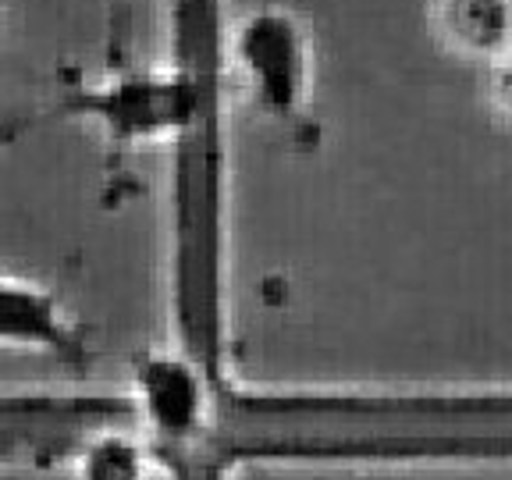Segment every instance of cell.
<instances>
[{
  "label": "cell",
  "instance_id": "6da1fadb",
  "mask_svg": "<svg viewBox=\"0 0 512 480\" xmlns=\"http://www.w3.org/2000/svg\"><path fill=\"white\" fill-rule=\"evenodd\" d=\"M228 18L224 0H175L171 68L185 82L178 121L171 232H175V320L182 356L214 381H224V260H228Z\"/></svg>",
  "mask_w": 512,
  "mask_h": 480
},
{
  "label": "cell",
  "instance_id": "7a4b0ae2",
  "mask_svg": "<svg viewBox=\"0 0 512 480\" xmlns=\"http://www.w3.org/2000/svg\"><path fill=\"white\" fill-rule=\"evenodd\" d=\"M57 114L93 121L114 146H139L175 136L185 114V82L175 68H114L61 96Z\"/></svg>",
  "mask_w": 512,
  "mask_h": 480
},
{
  "label": "cell",
  "instance_id": "3957f363",
  "mask_svg": "<svg viewBox=\"0 0 512 480\" xmlns=\"http://www.w3.org/2000/svg\"><path fill=\"white\" fill-rule=\"evenodd\" d=\"M228 68H239L253 104L278 121L303 114L310 96V40L281 8H260L228 29Z\"/></svg>",
  "mask_w": 512,
  "mask_h": 480
},
{
  "label": "cell",
  "instance_id": "277c9868",
  "mask_svg": "<svg viewBox=\"0 0 512 480\" xmlns=\"http://www.w3.org/2000/svg\"><path fill=\"white\" fill-rule=\"evenodd\" d=\"M0 349L82 363L86 335L57 292L43 288L40 281L0 274Z\"/></svg>",
  "mask_w": 512,
  "mask_h": 480
},
{
  "label": "cell",
  "instance_id": "5b68a950",
  "mask_svg": "<svg viewBox=\"0 0 512 480\" xmlns=\"http://www.w3.org/2000/svg\"><path fill=\"white\" fill-rule=\"evenodd\" d=\"M434 22L456 54L473 61H505L509 0H438Z\"/></svg>",
  "mask_w": 512,
  "mask_h": 480
},
{
  "label": "cell",
  "instance_id": "8992f818",
  "mask_svg": "<svg viewBox=\"0 0 512 480\" xmlns=\"http://www.w3.org/2000/svg\"><path fill=\"white\" fill-rule=\"evenodd\" d=\"M79 480H143L146 477V448L125 434V424L93 427L72 448Z\"/></svg>",
  "mask_w": 512,
  "mask_h": 480
}]
</instances>
